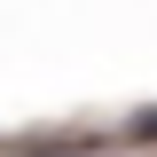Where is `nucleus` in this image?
<instances>
[{"label":"nucleus","mask_w":157,"mask_h":157,"mask_svg":"<svg viewBox=\"0 0 157 157\" xmlns=\"http://www.w3.org/2000/svg\"><path fill=\"white\" fill-rule=\"evenodd\" d=\"M134 134H141V141H157V110H141V118H134Z\"/></svg>","instance_id":"1"},{"label":"nucleus","mask_w":157,"mask_h":157,"mask_svg":"<svg viewBox=\"0 0 157 157\" xmlns=\"http://www.w3.org/2000/svg\"><path fill=\"white\" fill-rule=\"evenodd\" d=\"M63 157H86V149H63Z\"/></svg>","instance_id":"2"}]
</instances>
